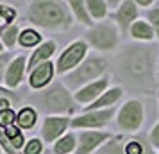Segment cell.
Listing matches in <instances>:
<instances>
[{"label": "cell", "mask_w": 159, "mask_h": 154, "mask_svg": "<svg viewBox=\"0 0 159 154\" xmlns=\"http://www.w3.org/2000/svg\"><path fill=\"white\" fill-rule=\"evenodd\" d=\"M52 75H54V65L50 61H47V63L36 66L32 70V73H30V86L32 88H43L45 84H48L52 81Z\"/></svg>", "instance_id": "cell-12"}, {"label": "cell", "mask_w": 159, "mask_h": 154, "mask_svg": "<svg viewBox=\"0 0 159 154\" xmlns=\"http://www.w3.org/2000/svg\"><path fill=\"white\" fill-rule=\"evenodd\" d=\"M125 154H143V145L139 142H130L125 147Z\"/></svg>", "instance_id": "cell-29"}, {"label": "cell", "mask_w": 159, "mask_h": 154, "mask_svg": "<svg viewBox=\"0 0 159 154\" xmlns=\"http://www.w3.org/2000/svg\"><path fill=\"white\" fill-rule=\"evenodd\" d=\"M0 34H4V30H2V29H0Z\"/></svg>", "instance_id": "cell-36"}, {"label": "cell", "mask_w": 159, "mask_h": 154, "mask_svg": "<svg viewBox=\"0 0 159 154\" xmlns=\"http://www.w3.org/2000/svg\"><path fill=\"white\" fill-rule=\"evenodd\" d=\"M107 77H102V79H98V81H95V82H91V84H88L86 88H82L75 95V99L79 100V102H82V104H88V102H91L93 104L98 97L104 93V90H106V86H107Z\"/></svg>", "instance_id": "cell-10"}, {"label": "cell", "mask_w": 159, "mask_h": 154, "mask_svg": "<svg viewBox=\"0 0 159 154\" xmlns=\"http://www.w3.org/2000/svg\"><path fill=\"white\" fill-rule=\"evenodd\" d=\"M73 147H75V138H73V134H66V136H63V138L54 145V152L56 154H66V152H70V151H73Z\"/></svg>", "instance_id": "cell-21"}, {"label": "cell", "mask_w": 159, "mask_h": 154, "mask_svg": "<svg viewBox=\"0 0 159 154\" xmlns=\"http://www.w3.org/2000/svg\"><path fill=\"white\" fill-rule=\"evenodd\" d=\"M150 143L154 147H159V124L152 129V133H150Z\"/></svg>", "instance_id": "cell-31"}, {"label": "cell", "mask_w": 159, "mask_h": 154, "mask_svg": "<svg viewBox=\"0 0 159 154\" xmlns=\"http://www.w3.org/2000/svg\"><path fill=\"white\" fill-rule=\"evenodd\" d=\"M29 18L32 23H36L45 29L63 30L68 29L72 23V16L68 15V9L63 2H32L29 9Z\"/></svg>", "instance_id": "cell-1"}, {"label": "cell", "mask_w": 159, "mask_h": 154, "mask_svg": "<svg viewBox=\"0 0 159 154\" xmlns=\"http://www.w3.org/2000/svg\"><path fill=\"white\" fill-rule=\"evenodd\" d=\"M106 2H100V0H89L86 2V9L88 13L93 16V18H104L106 16Z\"/></svg>", "instance_id": "cell-22"}, {"label": "cell", "mask_w": 159, "mask_h": 154, "mask_svg": "<svg viewBox=\"0 0 159 154\" xmlns=\"http://www.w3.org/2000/svg\"><path fill=\"white\" fill-rule=\"evenodd\" d=\"M107 133H95V131H84L79 136V149H77V154H91L95 147H98L104 142L107 140Z\"/></svg>", "instance_id": "cell-11"}, {"label": "cell", "mask_w": 159, "mask_h": 154, "mask_svg": "<svg viewBox=\"0 0 159 154\" xmlns=\"http://www.w3.org/2000/svg\"><path fill=\"white\" fill-rule=\"evenodd\" d=\"M88 41L98 50H111L118 43V34L111 23H100L88 32Z\"/></svg>", "instance_id": "cell-5"}, {"label": "cell", "mask_w": 159, "mask_h": 154, "mask_svg": "<svg viewBox=\"0 0 159 154\" xmlns=\"http://www.w3.org/2000/svg\"><path fill=\"white\" fill-rule=\"evenodd\" d=\"M70 7L72 11L75 13V16L79 18V22L86 23V25H91V16L88 15V9H86V4L84 2H70Z\"/></svg>", "instance_id": "cell-20"}, {"label": "cell", "mask_w": 159, "mask_h": 154, "mask_svg": "<svg viewBox=\"0 0 159 154\" xmlns=\"http://www.w3.org/2000/svg\"><path fill=\"white\" fill-rule=\"evenodd\" d=\"M0 145L4 147V151L7 154H15V147H13V143H11L9 138L6 136V131H0Z\"/></svg>", "instance_id": "cell-28"}, {"label": "cell", "mask_w": 159, "mask_h": 154, "mask_svg": "<svg viewBox=\"0 0 159 154\" xmlns=\"http://www.w3.org/2000/svg\"><path fill=\"white\" fill-rule=\"evenodd\" d=\"M0 97H7L9 100H15V99H16V97L13 95L9 90H6V88H0Z\"/></svg>", "instance_id": "cell-34"}, {"label": "cell", "mask_w": 159, "mask_h": 154, "mask_svg": "<svg viewBox=\"0 0 159 154\" xmlns=\"http://www.w3.org/2000/svg\"><path fill=\"white\" fill-rule=\"evenodd\" d=\"M54 50H56V43H54V41H47V43H43L38 50H34V54H32V58H30L27 68H29V70H34L36 66L47 63V59L54 54Z\"/></svg>", "instance_id": "cell-15"}, {"label": "cell", "mask_w": 159, "mask_h": 154, "mask_svg": "<svg viewBox=\"0 0 159 154\" xmlns=\"http://www.w3.org/2000/svg\"><path fill=\"white\" fill-rule=\"evenodd\" d=\"M6 136L9 138V142L13 143V147H15V149H20V147L23 145L22 133H20V129H18V127H15V125H9L7 129H6Z\"/></svg>", "instance_id": "cell-23"}, {"label": "cell", "mask_w": 159, "mask_h": 154, "mask_svg": "<svg viewBox=\"0 0 159 154\" xmlns=\"http://www.w3.org/2000/svg\"><path fill=\"white\" fill-rule=\"evenodd\" d=\"M136 15H138L136 4L134 2H123L122 7L118 9V13H116V22L120 23V27H122L123 32H127V27L134 22Z\"/></svg>", "instance_id": "cell-14"}, {"label": "cell", "mask_w": 159, "mask_h": 154, "mask_svg": "<svg viewBox=\"0 0 159 154\" xmlns=\"http://www.w3.org/2000/svg\"><path fill=\"white\" fill-rule=\"evenodd\" d=\"M150 4H152L150 0H143V2H138L136 6H150Z\"/></svg>", "instance_id": "cell-35"}, {"label": "cell", "mask_w": 159, "mask_h": 154, "mask_svg": "<svg viewBox=\"0 0 159 154\" xmlns=\"http://www.w3.org/2000/svg\"><path fill=\"white\" fill-rule=\"evenodd\" d=\"M130 34L136 40H152L154 38V30L147 22H134L130 27Z\"/></svg>", "instance_id": "cell-17"}, {"label": "cell", "mask_w": 159, "mask_h": 154, "mask_svg": "<svg viewBox=\"0 0 159 154\" xmlns=\"http://www.w3.org/2000/svg\"><path fill=\"white\" fill-rule=\"evenodd\" d=\"M9 100L7 97H0V111H4V110H9Z\"/></svg>", "instance_id": "cell-33"}, {"label": "cell", "mask_w": 159, "mask_h": 154, "mask_svg": "<svg viewBox=\"0 0 159 154\" xmlns=\"http://www.w3.org/2000/svg\"><path fill=\"white\" fill-rule=\"evenodd\" d=\"M18 40H20V45H22V47H34V45H38L41 41V36H39V32H36V30L25 29L22 34L18 36Z\"/></svg>", "instance_id": "cell-19"}, {"label": "cell", "mask_w": 159, "mask_h": 154, "mask_svg": "<svg viewBox=\"0 0 159 154\" xmlns=\"http://www.w3.org/2000/svg\"><path fill=\"white\" fill-rule=\"evenodd\" d=\"M86 50H88V47L84 41H75V43H72L61 54V58L57 61V72L65 73L68 70H72L73 66H77L80 63V59L86 56Z\"/></svg>", "instance_id": "cell-7"}, {"label": "cell", "mask_w": 159, "mask_h": 154, "mask_svg": "<svg viewBox=\"0 0 159 154\" xmlns=\"http://www.w3.org/2000/svg\"><path fill=\"white\" fill-rule=\"evenodd\" d=\"M16 120V115L13 110H4L0 111V125L4 127V129H7L9 125H13V122Z\"/></svg>", "instance_id": "cell-26"}, {"label": "cell", "mask_w": 159, "mask_h": 154, "mask_svg": "<svg viewBox=\"0 0 159 154\" xmlns=\"http://www.w3.org/2000/svg\"><path fill=\"white\" fill-rule=\"evenodd\" d=\"M41 152V142L39 140H30L29 143L25 145V151H23V154H39Z\"/></svg>", "instance_id": "cell-27"}, {"label": "cell", "mask_w": 159, "mask_h": 154, "mask_svg": "<svg viewBox=\"0 0 159 154\" xmlns=\"http://www.w3.org/2000/svg\"><path fill=\"white\" fill-rule=\"evenodd\" d=\"M23 72H25V58L18 56V58L9 65L7 73H6V82L9 88H16L23 79Z\"/></svg>", "instance_id": "cell-13"}, {"label": "cell", "mask_w": 159, "mask_h": 154, "mask_svg": "<svg viewBox=\"0 0 159 154\" xmlns=\"http://www.w3.org/2000/svg\"><path fill=\"white\" fill-rule=\"evenodd\" d=\"M129 59L125 61V70L138 81H143L148 79L152 72V54L148 49L143 47H136V49H130Z\"/></svg>", "instance_id": "cell-3"}, {"label": "cell", "mask_w": 159, "mask_h": 154, "mask_svg": "<svg viewBox=\"0 0 159 154\" xmlns=\"http://www.w3.org/2000/svg\"><path fill=\"white\" fill-rule=\"evenodd\" d=\"M143 122V106L138 100H129L122 106L118 115V125L123 131H136Z\"/></svg>", "instance_id": "cell-6"}, {"label": "cell", "mask_w": 159, "mask_h": 154, "mask_svg": "<svg viewBox=\"0 0 159 154\" xmlns=\"http://www.w3.org/2000/svg\"><path fill=\"white\" fill-rule=\"evenodd\" d=\"M16 122L23 129H32L34 122H36V111L32 108H23L18 115H16Z\"/></svg>", "instance_id": "cell-18"}, {"label": "cell", "mask_w": 159, "mask_h": 154, "mask_svg": "<svg viewBox=\"0 0 159 154\" xmlns=\"http://www.w3.org/2000/svg\"><path fill=\"white\" fill-rule=\"evenodd\" d=\"M104 68H106L104 59L89 58L84 65H80L75 72H72L68 75L66 82H68L70 88H77L82 82H88V81H91V79H95V77H98V75L104 72Z\"/></svg>", "instance_id": "cell-4"}, {"label": "cell", "mask_w": 159, "mask_h": 154, "mask_svg": "<svg viewBox=\"0 0 159 154\" xmlns=\"http://www.w3.org/2000/svg\"><path fill=\"white\" fill-rule=\"evenodd\" d=\"M148 20L152 22L154 29H156V34H157V38H159V7L152 9L150 13H148Z\"/></svg>", "instance_id": "cell-30"}, {"label": "cell", "mask_w": 159, "mask_h": 154, "mask_svg": "<svg viewBox=\"0 0 159 154\" xmlns=\"http://www.w3.org/2000/svg\"><path fill=\"white\" fill-rule=\"evenodd\" d=\"M7 63V56H0V81L4 79V66Z\"/></svg>", "instance_id": "cell-32"}, {"label": "cell", "mask_w": 159, "mask_h": 154, "mask_svg": "<svg viewBox=\"0 0 159 154\" xmlns=\"http://www.w3.org/2000/svg\"><path fill=\"white\" fill-rule=\"evenodd\" d=\"M0 52H2V43H0Z\"/></svg>", "instance_id": "cell-37"}, {"label": "cell", "mask_w": 159, "mask_h": 154, "mask_svg": "<svg viewBox=\"0 0 159 154\" xmlns=\"http://www.w3.org/2000/svg\"><path fill=\"white\" fill-rule=\"evenodd\" d=\"M122 97V88H113L106 91V93H102L97 100H95L91 106H89V110H100V108H106V106H111V104H115L118 99Z\"/></svg>", "instance_id": "cell-16"}, {"label": "cell", "mask_w": 159, "mask_h": 154, "mask_svg": "<svg viewBox=\"0 0 159 154\" xmlns=\"http://www.w3.org/2000/svg\"><path fill=\"white\" fill-rule=\"evenodd\" d=\"M2 38H4V43L7 45L9 49H13L16 43V38H18V27L16 25H9L7 29L4 30Z\"/></svg>", "instance_id": "cell-24"}, {"label": "cell", "mask_w": 159, "mask_h": 154, "mask_svg": "<svg viewBox=\"0 0 159 154\" xmlns=\"http://www.w3.org/2000/svg\"><path fill=\"white\" fill-rule=\"evenodd\" d=\"M16 16V11L13 7H7V6H0V29L4 25H7L9 22H13Z\"/></svg>", "instance_id": "cell-25"}, {"label": "cell", "mask_w": 159, "mask_h": 154, "mask_svg": "<svg viewBox=\"0 0 159 154\" xmlns=\"http://www.w3.org/2000/svg\"><path fill=\"white\" fill-rule=\"evenodd\" d=\"M68 124H70V120L65 117H48L45 118L43 122V138L47 140V142H54V140L57 138V136H61L63 133H65V129L68 127Z\"/></svg>", "instance_id": "cell-9"}, {"label": "cell", "mask_w": 159, "mask_h": 154, "mask_svg": "<svg viewBox=\"0 0 159 154\" xmlns=\"http://www.w3.org/2000/svg\"><path fill=\"white\" fill-rule=\"evenodd\" d=\"M39 104L43 106V110L50 113H72L75 110V102L72 100L68 90L57 82L45 90L43 95L39 97Z\"/></svg>", "instance_id": "cell-2"}, {"label": "cell", "mask_w": 159, "mask_h": 154, "mask_svg": "<svg viewBox=\"0 0 159 154\" xmlns=\"http://www.w3.org/2000/svg\"><path fill=\"white\" fill-rule=\"evenodd\" d=\"M111 117H113V108L91 111V113H88V115L73 118L70 124H72L73 127H102V125L107 124Z\"/></svg>", "instance_id": "cell-8"}]
</instances>
